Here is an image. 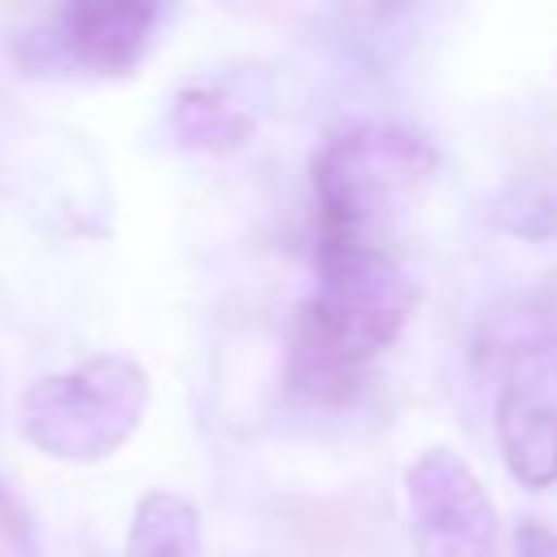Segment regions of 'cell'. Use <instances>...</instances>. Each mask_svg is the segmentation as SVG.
Segmentation results:
<instances>
[{
    "instance_id": "cell-1",
    "label": "cell",
    "mask_w": 557,
    "mask_h": 557,
    "mask_svg": "<svg viewBox=\"0 0 557 557\" xmlns=\"http://www.w3.org/2000/svg\"><path fill=\"white\" fill-rule=\"evenodd\" d=\"M418 309V283L374 235H318V287L296 309L287 379L309 400H348Z\"/></svg>"
},
{
    "instance_id": "cell-2",
    "label": "cell",
    "mask_w": 557,
    "mask_h": 557,
    "mask_svg": "<svg viewBox=\"0 0 557 557\" xmlns=\"http://www.w3.org/2000/svg\"><path fill=\"white\" fill-rule=\"evenodd\" d=\"M440 165L431 135L405 122L344 117L309 161L318 235H370Z\"/></svg>"
},
{
    "instance_id": "cell-3",
    "label": "cell",
    "mask_w": 557,
    "mask_h": 557,
    "mask_svg": "<svg viewBox=\"0 0 557 557\" xmlns=\"http://www.w3.org/2000/svg\"><path fill=\"white\" fill-rule=\"evenodd\" d=\"M148 409V374L131 357H91L65 374H44L22 396L26 440L61 461L117 453Z\"/></svg>"
},
{
    "instance_id": "cell-4",
    "label": "cell",
    "mask_w": 557,
    "mask_h": 557,
    "mask_svg": "<svg viewBox=\"0 0 557 557\" xmlns=\"http://www.w3.org/2000/svg\"><path fill=\"white\" fill-rule=\"evenodd\" d=\"M405 505L418 557H496V505L461 453L422 448L405 466Z\"/></svg>"
},
{
    "instance_id": "cell-5",
    "label": "cell",
    "mask_w": 557,
    "mask_h": 557,
    "mask_svg": "<svg viewBox=\"0 0 557 557\" xmlns=\"http://www.w3.org/2000/svg\"><path fill=\"white\" fill-rule=\"evenodd\" d=\"M157 26V4L148 0H96V4H70L61 9L44 30H30L22 39L26 65H57L74 61L100 74L131 70Z\"/></svg>"
},
{
    "instance_id": "cell-6",
    "label": "cell",
    "mask_w": 557,
    "mask_h": 557,
    "mask_svg": "<svg viewBox=\"0 0 557 557\" xmlns=\"http://www.w3.org/2000/svg\"><path fill=\"white\" fill-rule=\"evenodd\" d=\"M496 440L522 487L557 483V366L548 348L518 352L496 396Z\"/></svg>"
},
{
    "instance_id": "cell-7",
    "label": "cell",
    "mask_w": 557,
    "mask_h": 557,
    "mask_svg": "<svg viewBox=\"0 0 557 557\" xmlns=\"http://www.w3.org/2000/svg\"><path fill=\"white\" fill-rule=\"evenodd\" d=\"M170 122H174L178 144L200 148V152H235L257 135V117L231 91L209 87V83L183 87L174 96Z\"/></svg>"
},
{
    "instance_id": "cell-8",
    "label": "cell",
    "mask_w": 557,
    "mask_h": 557,
    "mask_svg": "<svg viewBox=\"0 0 557 557\" xmlns=\"http://www.w3.org/2000/svg\"><path fill=\"white\" fill-rule=\"evenodd\" d=\"M126 557H200V513L178 492H148L126 531Z\"/></svg>"
},
{
    "instance_id": "cell-9",
    "label": "cell",
    "mask_w": 557,
    "mask_h": 557,
    "mask_svg": "<svg viewBox=\"0 0 557 557\" xmlns=\"http://www.w3.org/2000/svg\"><path fill=\"white\" fill-rule=\"evenodd\" d=\"M487 222L522 239H553L557 235V183H540V178L509 183L500 196H492Z\"/></svg>"
},
{
    "instance_id": "cell-10",
    "label": "cell",
    "mask_w": 557,
    "mask_h": 557,
    "mask_svg": "<svg viewBox=\"0 0 557 557\" xmlns=\"http://www.w3.org/2000/svg\"><path fill=\"white\" fill-rule=\"evenodd\" d=\"M513 553L518 557H557V527L540 518H522L513 527Z\"/></svg>"
}]
</instances>
